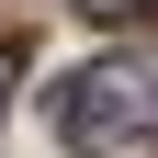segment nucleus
<instances>
[{
    "instance_id": "obj_1",
    "label": "nucleus",
    "mask_w": 158,
    "mask_h": 158,
    "mask_svg": "<svg viewBox=\"0 0 158 158\" xmlns=\"http://www.w3.org/2000/svg\"><path fill=\"white\" fill-rule=\"evenodd\" d=\"M56 124L79 158H158V68H124V56L79 68L56 90Z\"/></svg>"
},
{
    "instance_id": "obj_2",
    "label": "nucleus",
    "mask_w": 158,
    "mask_h": 158,
    "mask_svg": "<svg viewBox=\"0 0 158 158\" xmlns=\"http://www.w3.org/2000/svg\"><path fill=\"white\" fill-rule=\"evenodd\" d=\"M79 11H90V23H135L147 0H79Z\"/></svg>"
},
{
    "instance_id": "obj_3",
    "label": "nucleus",
    "mask_w": 158,
    "mask_h": 158,
    "mask_svg": "<svg viewBox=\"0 0 158 158\" xmlns=\"http://www.w3.org/2000/svg\"><path fill=\"white\" fill-rule=\"evenodd\" d=\"M11 79H23V56H11V45H0V113H11Z\"/></svg>"
}]
</instances>
